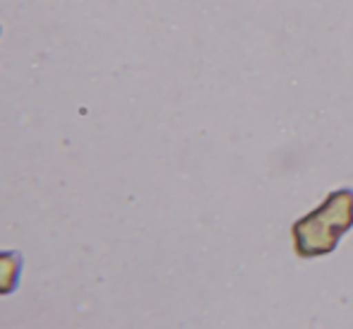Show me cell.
<instances>
[{
  "mask_svg": "<svg viewBox=\"0 0 353 329\" xmlns=\"http://www.w3.org/2000/svg\"><path fill=\"white\" fill-rule=\"evenodd\" d=\"M22 252L8 250L0 252V296H8L19 286L22 277Z\"/></svg>",
  "mask_w": 353,
  "mask_h": 329,
  "instance_id": "cell-2",
  "label": "cell"
},
{
  "mask_svg": "<svg viewBox=\"0 0 353 329\" xmlns=\"http://www.w3.org/2000/svg\"><path fill=\"white\" fill-rule=\"evenodd\" d=\"M353 228V188H341L325 197L315 212L305 214L291 226L293 248L303 260L330 255L341 236Z\"/></svg>",
  "mask_w": 353,
  "mask_h": 329,
  "instance_id": "cell-1",
  "label": "cell"
}]
</instances>
